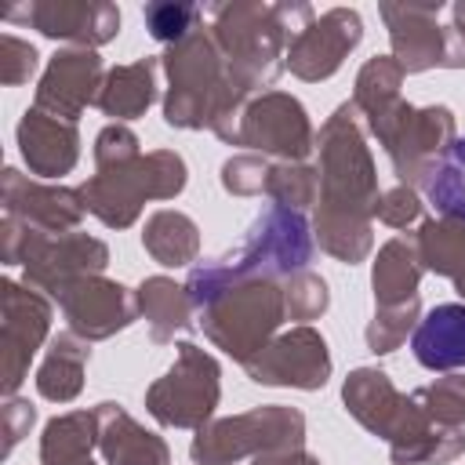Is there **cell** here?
<instances>
[{"label": "cell", "instance_id": "cell-1", "mask_svg": "<svg viewBox=\"0 0 465 465\" xmlns=\"http://www.w3.org/2000/svg\"><path fill=\"white\" fill-rule=\"evenodd\" d=\"M320 149V207L312 236L341 265H360L374 247L378 171L367 149L363 120L352 102H341L316 134Z\"/></svg>", "mask_w": 465, "mask_h": 465}, {"label": "cell", "instance_id": "cell-2", "mask_svg": "<svg viewBox=\"0 0 465 465\" xmlns=\"http://www.w3.org/2000/svg\"><path fill=\"white\" fill-rule=\"evenodd\" d=\"M185 294L207 341L240 363L258 356L287 320L283 283L232 276L222 258L193 265L185 276Z\"/></svg>", "mask_w": 465, "mask_h": 465}, {"label": "cell", "instance_id": "cell-3", "mask_svg": "<svg viewBox=\"0 0 465 465\" xmlns=\"http://www.w3.org/2000/svg\"><path fill=\"white\" fill-rule=\"evenodd\" d=\"M160 69L167 73L163 120L178 131H214L222 142L236 145V124L243 105L254 98L225 65L211 29H196L193 36L171 44L160 54Z\"/></svg>", "mask_w": 465, "mask_h": 465}, {"label": "cell", "instance_id": "cell-4", "mask_svg": "<svg viewBox=\"0 0 465 465\" xmlns=\"http://www.w3.org/2000/svg\"><path fill=\"white\" fill-rule=\"evenodd\" d=\"M341 403L371 436L389 443L392 465H447L465 454V432L436 425L381 367H356L341 385Z\"/></svg>", "mask_w": 465, "mask_h": 465}, {"label": "cell", "instance_id": "cell-5", "mask_svg": "<svg viewBox=\"0 0 465 465\" xmlns=\"http://www.w3.org/2000/svg\"><path fill=\"white\" fill-rule=\"evenodd\" d=\"M207 15L229 73L251 94L287 69V44L316 18L309 4H214Z\"/></svg>", "mask_w": 465, "mask_h": 465}, {"label": "cell", "instance_id": "cell-6", "mask_svg": "<svg viewBox=\"0 0 465 465\" xmlns=\"http://www.w3.org/2000/svg\"><path fill=\"white\" fill-rule=\"evenodd\" d=\"M189 182V167L182 153L174 149H153L142 153L131 163L94 171L84 185V207L105 225V229H127L138 222L145 200H174Z\"/></svg>", "mask_w": 465, "mask_h": 465}, {"label": "cell", "instance_id": "cell-7", "mask_svg": "<svg viewBox=\"0 0 465 465\" xmlns=\"http://www.w3.org/2000/svg\"><path fill=\"white\" fill-rule=\"evenodd\" d=\"M0 254L7 265L25 269V283L58 298L69 283L84 276H102L109 265V247L87 232H36L18 218L4 214L0 222Z\"/></svg>", "mask_w": 465, "mask_h": 465}, {"label": "cell", "instance_id": "cell-8", "mask_svg": "<svg viewBox=\"0 0 465 465\" xmlns=\"http://www.w3.org/2000/svg\"><path fill=\"white\" fill-rule=\"evenodd\" d=\"M302 443H305V414L298 407L265 403L196 429L189 443V458L196 465H236L243 458L298 450Z\"/></svg>", "mask_w": 465, "mask_h": 465}, {"label": "cell", "instance_id": "cell-9", "mask_svg": "<svg viewBox=\"0 0 465 465\" xmlns=\"http://www.w3.org/2000/svg\"><path fill=\"white\" fill-rule=\"evenodd\" d=\"M312 251H316V236H312L305 211L269 203L247 225L240 247L222 254V262L232 276H258V280L283 283L287 276L309 269Z\"/></svg>", "mask_w": 465, "mask_h": 465}, {"label": "cell", "instance_id": "cell-10", "mask_svg": "<svg viewBox=\"0 0 465 465\" xmlns=\"http://www.w3.org/2000/svg\"><path fill=\"white\" fill-rule=\"evenodd\" d=\"M378 145L389 153L392 171L400 185H421L429 163L458 138L454 113L447 105H411V102H392L385 113L363 124Z\"/></svg>", "mask_w": 465, "mask_h": 465}, {"label": "cell", "instance_id": "cell-11", "mask_svg": "<svg viewBox=\"0 0 465 465\" xmlns=\"http://www.w3.org/2000/svg\"><path fill=\"white\" fill-rule=\"evenodd\" d=\"M222 400V367L218 360L193 345H174V363L145 389V411L167 429H203L214 418Z\"/></svg>", "mask_w": 465, "mask_h": 465}, {"label": "cell", "instance_id": "cell-12", "mask_svg": "<svg viewBox=\"0 0 465 465\" xmlns=\"http://www.w3.org/2000/svg\"><path fill=\"white\" fill-rule=\"evenodd\" d=\"M392 58L403 73H425V69H465V36L454 25H440L436 15L443 4H378Z\"/></svg>", "mask_w": 465, "mask_h": 465}, {"label": "cell", "instance_id": "cell-13", "mask_svg": "<svg viewBox=\"0 0 465 465\" xmlns=\"http://www.w3.org/2000/svg\"><path fill=\"white\" fill-rule=\"evenodd\" d=\"M236 145H247L258 156H276L283 163H305L316 149V131L305 105L294 94L262 91L240 113Z\"/></svg>", "mask_w": 465, "mask_h": 465}, {"label": "cell", "instance_id": "cell-14", "mask_svg": "<svg viewBox=\"0 0 465 465\" xmlns=\"http://www.w3.org/2000/svg\"><path fill=\"white\" fill-rule=\"evenodd\" d=\"M0 298H4V320H0V389L4 396H18L29 363L36 349L51 334V302L44 291L18 283V280H0Z\"/></svg>", "mask_w": 465, "mask_h": 465}, {"label": "cell", "instance_id": "cell-15", "mask_svg": "<svg viewBox=\"0 0 465 465\" xmlns=\"http://www.w3.org/2000/svg\"><path fill=\"white\" fill-rule=\"evenodd\" d=\"M243 371L254 385L316 392L331 378V349L316 327L294 323V327L280 331L258 356H251L243 363Z\"/></svg>", "mask_w": 465, "mask_h": 465}, {"label": "cell", "instance_id": "cell-16", "mask_svg": "<svg viewBox=\"0 0 465 465\" xmlns=\"http://www.w3.org/2000/svg\"><path fill=\"white\" fill-rule=\"evenodd\" d=\"M4 22L33 25L51 40L87 51L109 44L120 33V11L109 0H25L7 7Z\"/></svg>", "mask_w": 465, "mask_h": 465}, {"label": "cell", "instance_id": "cell-17", "mask_svg": "<svg viewBox=\"0 0 465 465\" xmlns=\"http://www.w3.org/2000/svg\"><path fill=\"white\" fill-rule=\"evenodd\" d=\"M360 40L363 18L352 7H331L316 15L302 33H294V40L287 44V69L305 84H320L341 69Z\"/></svg>", "mask_w": 465, "mask_h": 465}, {"label": "cell", "instance_id": "cell-18", "mask_svg": "<svg viewBox=\"0 0 465 465\" xmlns=\"http://www.w3.org/2000/svg\"><path fill=\"white\" fill-rule=\"evenodd\" d=\"M54 302H58L69 331L80 334L84 341H105L116 331L131 327L138 316L134 291H127L124 283H116L109 276H84V280L69 283Z\"/></svg>", "mask_w": 465, "mask_h": 465}, {"label": "cell", "instance_id": "cell-19", "mask_svg": "<svg viewBox=\"0 0 465 465\" xmlns=\"http://www.w3.org/2000/svg\"><path fill=\"white\" fill-rule=\"evenodd\" d=\"M102 84H105V65L98 51H87V47L58 51L36 84V109L76 124L87 105H98Z\"/></svg>", "mask_w": 465, "mask_h": 465}, {"label": "cell", "instance_id": "cell-20", "mask_svg": "<svg viewBox=\"0 0 465 465\" xmlns=\"http://www.w3.org/2000/svg\"><path fill=\"white\" fill-rule=\"evenodd\" d=\"M4 214L18 218L22 225L36 232H76L84 222L87 207L80 189L69 185H51V182H33L15 167H4Z\"/></svg>", "mask_w": 465, "mask_h": 465}, {"label": "cell", "instance_id": "cell-21", "mask_svg": "<svg viewBox=\"0 0 465 465\" xmlns=\"http://www.w3.org/2000/svg\"><path fill=\"white\" fill-rule=\"evenodd\" d=\"M18 149L33 174L62 178L80 160V131H76V124L58 120L33 105L18 120Z\"/></svg>", "mask_w": 465, "mask_h": 465}, {"label": "cell", "instance_id": "cell-22", "mask_svg": "<svg viewBox=\"0 0 465 465\" xmlns=\"http://www.w3.org/2000/svg\"><path fill=\"white\" fill-rule=\"evenodd\" d=\"M98 450L105 465H171V447L163 436L149 432L124 403H98Z\"/></svg>", "mask_w": 465, "mask_h": 465}, {"label": "cell", "instance_id": "cell-23", "mask_svg": "<svg viewBox=\"0 0 465 465\" xmlns=\"http://www.w3.org/2000/svg\"><path fill=\"white\" fill-rule=\"evenodd\" d=\"M411 352L425 371H465V302L432 305L411 334Z\"/></svg>", "mask_w": 465, "mask_h": 465}, {"label": "cell", "instance_id": "cell-24", "mask_svg": "<svg viewBox=\"0 0 465 465\" xmlns=\"http://www.w3.org/2000/svg\"><path fill=\"white\" fill-rule=\"evenodd\" d=\"M425 265L418 258L414 236H392L389 243L378 247V258L371 265V291H374V309L385 305H403L418 298Z\"/></svg>", "mask_w": 465, "mask_h": 465}, {"label": "cell", "instance_id": "cell-25", "mask_svg": "<svg viewBox=\"0 0 465 465\" xmlns=\"http://www.w3.org/2000/svg\"><path fill=\"white\" fill-rule=\"evenodd\" d=\"M91 360V341H84L73 331H58L44 352V363L36 367V392L51 403H73L84 389V371Z\"/></svg>", "mask_w": 465, "mask_h": 465}, {"label": "cell", "instance_id": "cell-26", "mask_svg": "<svg viewBox=\"0 0 465 465\" xmlns=\"http://www.w3.org/2000/svg\"><path fill=\"white\" fill-rule=\"evenodd\" d=\"M134 305H138V316L145 320L149 338L156 345L174 341V334L185 331L196 316V309L185 294V283H174L171 276H145L134 287Z\"/></svg>", "mask_w": 465, "mask_h": 465}, {"label": "cell", "instance_id": "cell-27", "mask_svg": "<svg viewBox=\"0 0 465 465\" xmlns=\"http://www.w3.org/2000/svg\"><path fill=\"white\" fill-rule=\"evenodd\" d=\"M156 69H160V58H138L109 69L98 91V109L113 116V124L138 120L156 102Z\"/></svg>", "mask_w": 465, "mask_h": 465}, {"label": "cell", "instance_id": "cell-28", "mask_svg": "<svg viewBox=\"0 0 465 465\" xmlns=\"http://www.w3.org/2000/svg\"><path fill=\"white\" fill-rule=\"evenodd\" d=\"M142 247L163 269H185L200 258V229L185 211H153L142 229Z\"/></svg>", "mask_w": 465, "mask_h": 465}, {"label": "cell", "instance_id": "cell-29", "mask_svg": "<svg viewBox=\"0 0 465 465\" xmlns=\"http://www.w3.org/2000/svg\"><path fill=\"white\" fill-rule=\"evenodd\" d=\"M414 247L425 272L447 276L465 302V222L425 218L414 232Z\"/></svg>", "mask_w": 465, "mask_h": 465}, {"label": "cell", "instance_id": "cell-30", "mask_svg": "<svg viewBox=\"0 0 465 465\" xmlns=\"http://www.w3.org/2000/svg\"><path fill=\"white\" fill-rule=\"evenodd\" d=\"M98 447V414L69 411L44 425L40 436V465H80Z\"/></svg>", "mask_w": 465, "mask_h": 465}, {"label": "cell", "instance_id": "cell-31", "mask_svg": "<svg viewBox=\"0 0 465 465\" xmlns=\"http://www.w3.org/2000/svg\"><path fill=\"white\" fill-rule=\"evenodd\" d=\"M425 200L432 203L436 218L465 222V138H454L425 171L421 185Z\"/></svg>", "mask_w": 465, "mask_h": 465}, {"label": "cell", "instance_id": "cell-32", "mask_svg": "<svg viewBox=\"0 0 465 465\" xmlns=\"http://www.w3.org/2000/svg\"><path fill=\"white\" fill-rule=\"evenodd\" d=\"M403 69L396 65L392 54H374L363 62V69L356 73V87H352V105L360 113V120H374L378 113H385L392 102H400V84H403Z\"/></svg>", "mask_w": 465, "mask_h": 465}, {"label": "cell", "instance_id": "cell-33", "mask_svg": "<svg viewBox=\"0 0 465 465\" xmlns=\"http://www.w3.org/2000/svg\"><path fill=\"white\" fill-rule=\"evenodd\" d=\"M265 196H272V203L291 207V211H305L320 200V167L305 163H283L276 160L269 167V182H265Z\"/></svg>", "mask_w": 465, "mask_h": 465}, {"label": "cell", "instance_id": "cell-34", "mask_svg": "<svg viewBox=\"0 0 465 465\" xmlns=\"http://www.w3.org/2000/svg\"><path fill=\"white\" fill-rule=\"evenodd\" d=\"M418 320H421V302H418V298H411V302H403V305L374 309V320L367 323L363 341H367V349H371L374 356H389V352H396V349L414 334Z\"/></svg>", "mask_w": 465, "mask_h": 465}, {"label": "cell", "instance_id": "cell-35", "mask_svg": "<svg viewBox=\"0 0 465 465\" xmlns=\"http://www.w3.org/2000/svg\"><path fill=\"white\" fill-rule=\"evenodd\" d=\"M414 403L443 429H461L465 425V374H443L421 389L411 392Z\"/></svg>", "mask_w": 465, "mask_h": 465}, {"label": "cell", "instance_id": "cell-36", "mask_svg": "<svg viewBox=\"0 0 465 465\" xmlns=\"http://www.w3.org/2000/svg\"><path fill=\"white\" fill-rule=\"evenodd\" d=\"M142 18H145L149 36L171 47V44H178V40H185V36H193L200 29L203 7L200 4H178V0L171 4V0H160V4H145Z\"/></svg>", "mask_w": 465, "mask_h": 465}, {"label": "cell", "instance_id": "cell-37", "mask_svg": "<svg viewBox=\"0 0 465 465\" xmlns=\"http://www.w3.org/2000/svg\"><path fill=\"white\" fill-rule=\"evenodd\" d=\"M283 305H287V320H316L327 312L331 305V291H327V280L312 269H302L294 276L283 280Z\"/></svg>", "mask_w": 465, "mask_h": 465}, {"label": "cell", "instance_id": "cell-38", "mask_svg": "<svg viewBox=\"0 0 465 465\" xmlns=\"http://www.w3.org/2000/svg\"><path fill=\"white\" fill-rule=\"evenodd\" d=\"M269 160L258 153H236L222 163V189L229 196H258L269 182Z\"/></svg>", "mask_w": 465, "mask_h": 465}, {"label": "cell", "instance_id": "cell-39", "mask_svg": "<svg viewBox=\"0 0 465 465\" xmlns=\"http://www.w3.org/2000/svg\"><path fill=\"white\" fill-rule=\"evenodd\" d=\"M142 156V142L127 124H105L94 138V171H109Z\"/></svg>", "mask_w": 465, "mask_h": 465}, {"label": "cell", "instance_id": "cell-40", "mask_svg": "<svg viewBox=\"0 0 465 465\" xmlns=\"http://www.w3.org/2000/svg\"><path fill=\"white\" fill-rule=\"evenodd\" d=\"M36 65H40V54H36V47L29 40H22L15 33L0 36V84H7V87L29 84Z\"/></svg>", "mask_w": 465, "mask_h": 465}, {"label": "cell", "instance_id": "cell-41", "mask_svg": "<svg viewBox=\"0 0 465 465\" xmlns=\"http://www.w3.org/2000/svg\"><path fill=\"white\" fill-rule=\"evenodd\" d=\"M421 193L414 185H392L378 196V207H374V218L389 229H407L421 218Z\"/></svg>", "mask_w": 465, "mask_h": 465}, {"label": "cell", "instance_id": "cell-42", "mask_svg": "<svg viewBox=\"0 0 465 465\" xmlns=\"http://www.w3.org/2000/svg\"><path fill=\"white\" fill-rule=\"evenodd\" d=\"M0 421H4V458L29 436L33 421H36V407L22 396H4V407H0Z\"/></svg>", "mask_w": 465, "mask_h": 465}, {"label": "cell", "instance_id": "cell-43", "mask_svg": "<svg viewBox=\"0 0 465 465\" xmlns=\"http://www.w3.org/2000/svg\"><path fill=\"white\" fill-rule=\"evenodd\" d=\"M251 465H320V458L298 447V450H280V454H262V458H254Z\"/></svg>", "mask_w": 465, "mask_h": 465}, {"label": "cell", "instance_id": "cell-44", "mask_svg": "<svg viewBox=\"0 0 465 465\" xmlns=\"http://www.w3.org/2000/svg\"><path fill=\"white\" fill-rule=\"evenodd\" d=\"M450 15H454V22H450V25L465 36V4H454V7H450Z\"/></svg>", "mask_w": 465, "mask_h": 465}, {"label": "cell", "instance_id": "cell-45", "mask_svg": "<svg viewBox=\"0 0 465 465\" xmlns=\"http://www.w3.org/2000/svg\"><path fill=\"white\" fill-rule=\"evenodd\" d=\"M80 465H94V461H91V458H87V461H80Z\"/></svg>", "mask_w": 465, "mask_h": 465}]
</instances>
